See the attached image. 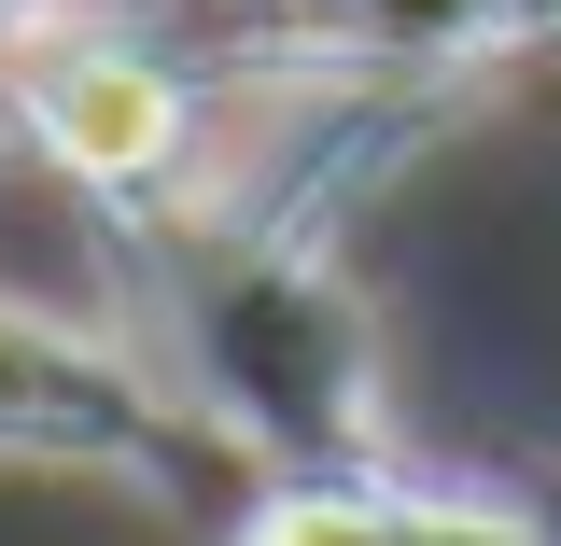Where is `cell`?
<instances>
[{"instance_id": "3", "label": "cell", "mask_w": 561, "mask_h": 546, "mask_svg": "<svg viewBox=\"0 0 561 546\" xmlns=\"http://www.w3.org/2000/svg\"><path fill=\"white\" fill-rule=\"evenodd\" d=\"M225 533H239V546H548L519 504H491V490H435V477H393V463L267 477Z\"/></svg>"}, {"instance_id": "1", "label": "cell", "mask_w": 561, "mask_h": 546, "mask_svg": "<svg viewBox=\"0 0 561 546\" xmlns=\"http://www.w3.org/2000/svg\"><path fill=\"white\" fill-rule=\"evenodd\" d=\"M0 98H14V140L57 183H84V197H113V210H183L197 169H210V98L140 28H99L70 0L0 57Z\"/></svg>"}, {"instance_id": "4", "label": "cell", "mask_w": 561, "mask_h": 546, "mask_svg": "<svg viewBox=\"0 0 561 546\" xmlns=\"http://www.w3.org/2000/svg\"><path fill=\"white\" fill-rule=\"evenodd\" d=\"M43 14H57V0H0V57H14V43H28Z\"/></svg>"}, {"instance_id": "2", "label": "cell", "mask_w": 561, "mask_h": 546, "mask_svg": "<svg viewBox=\"0 0 561 546\" xmlns=\"http://www.w3.org/2000/svg\"><path fill=\"white\" fill-rule=\"evenodd\" d=\"M225 449L239 434L183 379H154L140 350H113V337H84V323H57V309H14L0 294V463H84V477L183 490Z\"/></svg>"}, {"instance_id": "5", "label": "cell", "mask_w": 561, "mask_h": 546, "mask_svg": "<svg viewBox=\"0 0 561 546\" xmlns=\"http://www.w3.org/2000/svg\"><path fill=\"white\" fill-rule=\"evenodd\" d=\"M280 14H351V0H280Z\"/></svg>"}]
</instances>
